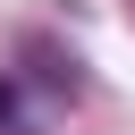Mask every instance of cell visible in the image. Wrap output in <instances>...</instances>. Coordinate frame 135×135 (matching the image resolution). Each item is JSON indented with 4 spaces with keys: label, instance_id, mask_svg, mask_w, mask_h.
<instances>
[{
    "label": "cell",
    "instance_id": "6da1fadb",
    "mask_svg": "<svg viewBox=\"0 0 135 135\" xmlns=\"http://www.w3.org/2000/svg\"><path fill=\"white\" fill-rule=\"evenodd\" d=\"M0 118H17V84H8V76H0Z\"/></svg>",
    "mask_w": 135,
    "mask_h": 135
}]
</instances>
